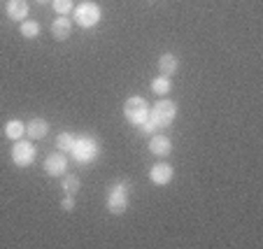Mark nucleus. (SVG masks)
Here are the masks:
<instances>
[{
	"instance_id": "19",
	"label": "nucleus",
	"mask_w": 263,
	"mask_h": 249,
	"mask_svg": "<svg viewBox=\"0 0 263 249\" xmlns=\"http://www.w3.org/2000/svg\"><path fill=\"white\" fill-rule=\"evenodd\" d=\"M51 7L59 16H65L74 10V0H51Z\"/></svg>"
},
{
	"instance_id": "17",
	"label": "nucleus",
	"mask_w": 263,
	"mask_h": 249,
	"mask_svg": "<svg viewBox=\"0 0 263 249\" xmlns=\"http://www.w3.org/2000/svg\"><path fill=\"white\" fill-rule=\"evenodd\" d=\"M61 189H63L65 194H70V196H77V191H80V177H77V175L65 173L63 177H61Z\"/></svg>"
},
{
	"instance_id": "11",
	"label": "nucleus",
	"mask_w": 263,
	"mask_h": 249,
	"mask_svg": "<svg viewBox=\"0 0 263 249\" xmlns=\"http://www.w3.org/2000/svg\"><path fill=\"white\" fill-rule=\"evenodd\" d=\"M179 70V59L175 54H170V51H165V54H161L159 59V72L163 77H173L175 72Z\"/></svg>"
},
{
	"instance_id": "21",
	"label": "nucleus",
	"mask_w": 263,
	"mask_h": 249,
	"mask_svg": "<svg viewBox=\"0 0 263 249\" xmlns=\"http://www.w3.org/2000/svg\"><path fill=\"white\" fill-rule=\"evenodd\" d=\"M37 3H40V5H47V3H51V0H37Z\"/></svg>"
},
{
	"instance_id": "1",
	"label": "nucleus",
	"mask_w": 263,
	"mask_h": 249,
	"mask_svg": "<svg viewBox=\"0 0 263 249\" xmlns=\"http://www.w3.org/2000/svg\"><path fill=\"white\" fill-rule=\"evenodd\" d=\"M128 196H130V184L128 182H117L112 184L107 194V212L109 215H124L128 207Z\"/></svg>"
},
{
	"instance_id": "6",
	"label": "nucleus",
	"mask_w": 263,
	"mask_h": 249,
	"mask_svg": "<svg viewBox=\"0 0 263 249\" xmlns=\"http://www.w3.org/2000/svg\"><path fill=\"white\" fill-rule=\"evenodd\" d=\"M37 156L35 147L30 142H24V140H14V147H12V163L19 165V168H26L30 165Z\"/></svg>"
},
{
	"instance_id": "16",
	"label": "nucleus",
	"mask_w": 263,
	"mask_h": 249,
	"mask_svg": "<svg viewBox=\"0 0 263 249\" xmlns=\"http://www.w3.org/2000/svg\"><path fill=\"white\" fill-rule=\"evenodd\" d=\"M170 89H173V77H163V75H159V77H154V80H152V91H154L156 95H165V93H170Z\"/></svg>"
},
{
	"instance_id": "8",
	"label": "nucleus",
	"mask_w": 263,
	"mask_h": 249,
	"mask_svg": "<svg viewBox=\"0 0 263 249\" xmlns=\"http://www.w3.org/2000/svg\"><path fill=\"white\" fill-rule=\"evenodd\" d=\"M149 151L154 156H159V159H165V156H170V151H173V140L163 133H154L152 140H149Z\"/></svg>"
},
{
	"instance_id": "2",
	"label": "nucleus",
	"mask_w": 263,
	"mask_h": 249,
	"mask_svg": "<svg viewBox=\"0 0 263 249\" xmlns=\"http://www.w3.org/2000/svg\"><path fill=\"white\" fill-rule=\"evenodd\" d=\"M149 117L159 126V130L165 128V126H170L175 121V117H177V103H173V100H168V98L156 100L154 107L149 110Z\"/></svg>"
},
{
	"instance_id": "5",
	"label": "nucleus",
	"mask_w": 263,
	"mask_h": 249,
	"mask_svg": "<svg viewBox=\"0 0 263 249\" xmlns=\"http://www.w3.org/2000/svg\"><path fill=\"white\" fill-rule=\"evenodd\" d=\"M74 21H77V26H82V28H93V26H98L100 16H103V12H100V7L96 5V3H80V5L74 7Z\"/></svg>"
},
{
	"instance_id": "9",
	"label": "nucleus",
	"mask_w": 263,
	"mask_h": 249,
	"mask_svg": "<svg viewBox=\"0 0 263 249\" xmlns=\"http://www.w3.org/2000/svg\"><path fill=\"white\" fill-rule=\"evenodd\" d=\"M173 177H175V170H173L170 163H156V165H152V170H149V180L154 182V184H159V186L170 184Z\"/></svg>"
},
{
	"instance_id": "20",
	"label": "nucleus",
	"mask_w": 263,
	"mask_h": 249,
	"mask_svg": "<svg viewBox=\"0 0 263 249\" xmlns=\"http://www.w3.org/2000/svg\"><path fill=\"white\" fill-rule=\"evenodd\" d=\"M61 209H63V212H72L74 209V196L65 194V198L61 200Z\"/></svg>"
},
{
	"instance_id": "12",
	"label": "nucleus",
	"mask_w": 263,
	"mask_h": 249,
	"mask_svg": "<svg viewBox=\"0 0 263 249\" xmlns=\"http://www.w3.org/2000/svg\"><path fill=\"white\" fill-rule=\"evenodd\" d=\"M51 35H54L59 42L68 40L70 35H72V21L65 19V16H59V19H54V24H51Z\"/></svg>"
},
{
	"instance_id": "10",
	"label": "nucleus",
	"mask_w": 263,
	"mask_h": 249,
	"mask_svg": "<svg viewBox=\"0 0 263 249\" xmlns=\"http://www.w3.org/2000/svg\"><path fill=\"white\" fill-rule=\"evenodd\" d=\"M47 133H49V121L47 119L35 117V119H30L28 124H26V135H28L30 140H42V138H47Z\"/></svg>"
},
{
	"instance_id": "18",
	"label": "nucleus",
	"mask_w": 263,
	"mask_h": 249,
	"mask_svg": "<svg viewBox=\"0 0 263 249\" xmlns=\"http://www.w3.org/2000/svg\"><path fill=\"white\" fill-rule=\"evenodd\" d=\"M74 140L77 138H74L72 133H61L59 138H56V149L63 151V154H68V151L74 147Z\"/></svg>"
},
{
	"instance_id": "15",
	"label": "nucleus",
	"mask_w": 263,
	"mask_h": 249,
	"mask_svg": "<svg viewBox=\"0 0 263 249\" xmlns=\"http://www.w3.org/2000/svg\"><path fill=\"white\" fill-rule=\"evenodd\" d=\"M26 133V124L21 119H10L5 124V135L10 140H21V135Z\"/></svg>"
},
{
	"instance_id": "4",
	"label": "nucleus",
	"mask_w": 263,
	"mask_h": 249,
	"mask_svg": "<svg viewBox=\"0 0 263 249\" xmlns=\"http://www.w3.org/2000/svg\"><path fill=\"white\" fill-rule=\"evenodd\" d=\"M70 151H72L74 161H80V163H91V161H96V156L100 154L98 140L89 138V135H82V138L74 140V147Z\"/></svg>"
},
{
	"instance_id": "13",
	"label": "nucleus",
	"mask_w": 263,
	"mask_h": 249,
	"mask_svg": "<svg viewBox=\"0 0 263 249\" xmlns=\"http://www.w3.org/2000/svg\"><path fill=\"white\" fill-rule=\"evenodd\" d=\"M7 16L12 21H21L28 16V3L26 0H7Z\"/></svg>"
},
{
	"instance_id": "14",
	"label": "nucleus",
	"mask_w": 263,
	"mask_h": 249,
	"mask_svg": "<svg viewBox=\"0 0 263 249\" xmlns=\"http://www.w3.org/2000/svg\"><path fill=\"white\" fill-rule=\"evenodd\" d=\"M19 33H21V37H26V40H35V37H40V24L33 19H24L19 26Z\"/></svg>"
},
{
	"instance_id": "7",
	"label": "nucleus",
	"mask_w": 263,
	"mask_h": 249,
	"mask_svg": "<svg viewBox=\"0 0 263 249\" xmlns=\"http://www.w3.org/2000/svg\"><path fill=\"white\" fill-rule=\"evenodd\" d=\"M45 173L49 177H63L68 173V159H65L63 151H51L45 159Z\"/></svg>"
},
{
	"instance_id": "3",
	"label": "nucleus",
	"mask_w": 263,
	"mask_h": 249,
	"mask_svg": "<svg viewBox=\"0 0 263 249\" xmlns=\"http://www.w3.org/2000/svg\"><path fill=\"white\" fill-rule=\"evenodd\" d=\"M149 110H152L149 103L144 98H140V95H130V98L124 103V117L130 126L142 124V121L149 117Z\"/></svg>"
}]
</instances>
